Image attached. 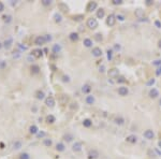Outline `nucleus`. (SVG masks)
I'll return each mask as SVG.
<instances>
[{
    "instance_id": "nucleus-1",
    "label": "nucleus",
    "mask_w": 161,
    "mask_h": 159,
    "mask_svg": "<svg viewBox=\"0 0 161 159\" xmlns=\"http://www.w3.org/2000/svg\"><path fill=\"white\" fill-rule=\"evenodd\" d=\"M98 20L96 18H93V17H90L87 19V27L90 28V29H96V28L98 27Z\"/></svg>"
},
{
    "instance_id": "nucleus-2",
    "label": "nucleus",
    "mask_w": 161,
    "mask_h": 159,
    "mask_svg": "<svg viewBox=\"0 0 161 159\" xmlns=\"http://www.w3.org/2000/svg\"><path fill=\"white\" fill-rule=\"evenodd\" d=\"M107 74H108L109 77H112V78L118 77V75H119V70L117 69V68H111V69L107 71Z\"/></svg>"
},
{
    "instance_id": "nucleus-3",
    "label": "nucleus",
    "mask_w": 161,
    "mask_h": 159,
    "mask_svg": "<svg viewBox=\"0 0 161 159\" xmlns=\"http://www.w3.org/2000/svg\"><path fill=\"white\" fill-rule=\"evenodd\" d=\"M143 135H144V138L147 139V140H152L153 138H155V133H153V131H152L151 129L145 130L144 133H143Z\"/></svg>"
},
{
    "instance_id": "nucleus-4",
    "label": "nucleus",
    "mask_w": 161,
    "mask_h": 159,
    "mask_svg": "<svg viewBox=\"0 0 161 159\" xmlns=\"http://www.w3.org/2000/svg\"><path fill=\"white\" fill-rule=\"evenodd\" d=\"M115 23H116V16L114 15V14H109V15L107 16V18H106V24H107V26L112 27V26L115 25Z\"/></svg>"
},
{
    "instance_id": "nucleus-5",
    "label": "nucleus",
    "mask_w": 161,
    "mask_h": 159,
    "mask_svg": "<svg viewBox=\"0 0 161 159\" xmlns=\"http://www.w3.org/2000/svg\"><path fill=\"white\" fill-rule=\"evenodd\" d=\"M98 157H99V151L97 149H94V148L89 149V151H88V158L89 159H97Z\"/></svg>"
},
{
    "instance_id": "nucleus-6",
    "label": "nucleus",
    "mask_w": 161,
    "mask_h": 159,
    "mask_svg": "<svg viewBox=\"0 0 161 159\" xmlns=\"http://www.w3.org/2000/svg\"><path fill=\"white\" fill-rule=\"evenodd\" d=\"M91 54H92L93 57H97L98 58V57H101L103 53H102V49L100 47H93L92 50H91Z\"/></svg>"
},
{
    "instance_id": "nucleus-7",
    "label": "nucleus",
    "mask_w": 161,
    "mask_h": 159,
    "mask_svg": "<svg viewBox=\"0 0 161 159\" xmlns=\"http://www.w3.org/2000/svg\"><path fill=\"white\" fill-rule=\"evenodd\" d=\"M97 6H98V3L96 2V1H90L88 4H87V11L88 12H92V11H94L97 9Z\"/></svg>"
},
{
    "instance_id": "nucleus-8",
    "label": "nucleus",
    "mask_w": 161,
    "mask_h": 159,
    "mask_svg": "<svg viewBox=\"0 0 161 159\" xmlns=\"http://www.w3.org/2000/svg\"><path fill=\"white\" fill-rule=\"evenodd\" d=\"M118 93H119V96H122V97L127 96L129 93L128 87H126V86H120V87L118 88Z\"/></svg>"
},
{
    "instance_id": "nucleus-9",
    "label": "nucleus",
    "mask_w": 161,
    "mask_h": 159,
    "mask_svg": "<svg viewBox=\"0 0 161 159\" xmlns=\"http://www.w3.org/2000/svg\"><path fill=\"white\" fill-rule=\"evenodd\" d=\"M34 43H35V45H43L44 43H46L44 35H39V37H36L34 40Z\"/></svg>"
},
{
    "instance_id": "nucleus-10",
    "label": "nucleus",
    "mask_w": 161,
    "mask_h": 159,
    "mask_svg": "<svg viewBox=\"0 0 161 159\" xmlns=\"http://www.w3.org/2000/svg\"><path fill=\"white\" fill-rule=\"evenodd\" d=\"M45 104H46V106H48V107H53V106L55 105V99H54L52 96H49V97L45 98Z\"/></svg>"
},
{
    "instance_id": "nucleus-11",
    "label": "nucleus",
    "mask_w": 161,
    "mask_h": 159,
    "mask_svg": "<svg viewBox=\"0 0 161 159\" xmlns=\"http://www.w3.org/2000/svg\"><path fill=\"white\" fill-rule=\"evenodd\" d=\"M126 141L128 143H131V144H135L137 142V136L135 134H130L126 138Z\"/></svg>"
},
{
    "instance_id": "nucleus-12",
    "label": "nucleus",
    "mask_w": 161,
    "mask_h": 159,
    "mask_svg": "<svg viewBox=\"0 0 161 159\" xmlns=\"http://www.w3.org/2000/svg\"><path fill=\"white\" fill-rule=\"evenodd\" d=\"M82 147H83L82 143H80V142H75L74 144H73V146H72V150L75 151V153H78V151L82 150Z\"/></svg>"
},
{
    "instance_id": "nucleus-13",
    "label": "nucleus",
    "mask_w": 161,
    "mask_h": 159,
    "mask_svg": "<svg viewBox=\"0 0 161 159\" xmlns=\"http://www.w3.org/2000/svg\"><path fill=\"white\" fill-rule=\"evenodd\" d=\"M85 101H86V103L88 105H92L94 102H96V99H94V97L92 95H88L85 98Z\"/></svg>"
},
{
    "instance_id": "nucleus-14",
    "label": "nucleus",
    "mask_w": 161,
    "mask_h": 159,
    "mask_svg": "<svg viewBox=\"0 0 161 159\" xmlns=\"http://www.w3.org/2000/svg\"><path fill=\"white\" fill-rule=\"evenodd\" d=\"M148 95H149L150 98L156 99V98L159 96V91H158V89H156V88H151V89L149 90V92H148Z\"/></svg>"
},
{
    "instance_id": "nucleus-15",
    "label": "nucleus",
    "mask_w": 161,
    "mask_h": 159,
    "mask_svg": "<svg viewBox=\"0 0 161 159\" xmlns=\"http://www.w3.org/2000/svg\"><path fill=\"white\" fill-rule=\"evenodd\" d=\"M134 14H135V16L137 17V18H143L144 17V15H145V13H144V10H142V9H136L135 11H134Z\"/></svg>"
},
{
    "instance_id": "nucleus-16",
    "label": "nucleus",
    "mask_w": 161,
    "mask_h": 159,
    "mask_svg": "<svg viewBox=\"0 0 161 159\" xmlns=\"http://www.w3.org/2000/svg\"><path fill=\"white\" fill-rule=\"evenodd\" d=\"M78 38H79V35H78V33H77V32H71V33L69 34V39H70L72 42H75V41H77V40H78Z\"/></svg>"
},
{
    "instance_id": "nucleus-17",
    "label": "nucleus",
    "mask_w": 161,
    "mask_h": 159,
    "mask_svg": "<svg viewBox=\"0 0 161 159\" xmlns=\"http://www.w3.org/2000/svg\"><path fill=\"white\" fill-rule=\"evenodd\" d=\"M114 122L116 125H123L125 124V119H123V117H121V116H117V117H115L114 118Z\"/></svg>"
},
{
    "instance_id": "nucleus-18",
    "label": "nucleus",
    "mask_w": 161,
    "mask_h": 159,
    "mask_svg": "<svg viewBox=\"0 0 161 159\" xmlns=\"http://www.w3.org/2000/svg\"><path fill=\"white\" fill-rule=\"evenodd\" d=\"M32 55L35 57V58H40V57H42V55H43V52H42V49L36 48L32 52Z\"/></svg>"
},
{
    "instance_id": "nucleus-19",
    "label": "nucleus",
    "mask_w": 161,
    "mask_h": 159,
    "mask_svg": "<svg viewBox=\"0 0 161 159\" xmlns=\"http://www.w3.org/2000/svg\"><path fill=\"white\" fill-rule=\"evenodd\" d=\"M30 70H31V73L32 74H38L39 72H40V67L38 66V64H32Z\"/></svg>"
},
{
    "instance_id": "nucleus-20",
    "label": "nucleus",
    "mask_w": 161,
    "mask_h": 159,
    "mask_svg": "<svg viewBox=\"0 0 161 159\" xmlns=\"http://www.w3.org/2000/svg\"><path fill=\"white\" fill-rule=\"evenodd\" d=\"M12 43H13V39H12L11 37H9L8 39H6V40L4 41L3 45H4V47H5V48H10V47H11V45H12Z\"/></svg>"
},
{
    "instance_id": "nucleus-21",
    "label": "nucleus",
    "mask_w": 161,
    "mask_h": 159,
    "mask_svg": "<svg viewBox=\"0 0 161 159\" xmlns=\"http://www.w3.org/2000/svg\"><path fill=\"white\" fill-rule=\"evenodd\" d=\"M52 49H53V53L58 54V53L61 52V45H60V44H54Z\"/></svg>"
},
{
    "instance_id": "nucleus-22",
    "label": "nucleus",
    "mask_w": 161,
    "mask_h": 159,
    "mask_svg": "<svg viewBox=\"0 0 161 159\" xmlns=\"http://www.w3.org/2000/svg\"><path fill=\"white\" fill-rule=\"evenodd\" d=\"M82 91H83L84 93H89V92L91 91V87H90V85H88V84H85V85H83V87H82Z\"/></svg>"
},
{
    "instance_id": "nucleus-23",
    "label": "nucleus",
    "mask_w": 161,
    "mask_h": 159,
    "mask_svg": "<svg viewBox=\"0 0 161 159\" xmlns=\"http://www.w3.org/2000/svg\"><path fill=\"white\" fill-rule=\"evenodd\" d=\"M83 44H84L85 47H91L92 46V41L90 39H88V38H86L83 41Z\"/></svg>"
},
{
    "instance_id": "nucleus-24",
    "label": "nucleus",
    "mask_w": 161,
    "mask_h": 159,
    "mask_svg": "<svg viewBox=\"0 0 161 159\" xmlns=\"http://www.w3.org/2000/svg\"><path fill=\"white\" fill-rule=\"evenodd\" d=\"M56 121V118L54 115H47L46 116V122L47 124H54V122Z\"/></svg>"
},
{
    "instance_id": "nucleus-25",
    "label": "nucleus",
    "mask_w": 161,
    "mask_h": 159,
    "mask_svg": "<svg viewBox=\"0 0 161 159\" xmlns=\"http://www.w3.org/2000/svg\"><path fill=\"white\" fill-rule=\"evenodd\" d=\"M64 149H65V146H64L63 143L59 142V143L56 144V150H58V151H63Z\"/></svg>"
},
{
    "instance_id": "nucleus-26",
    "label": "nucleus",
    "mask_w": 161,
    "mask_h": 159,
    "mask_svg": "<svg viewBox=\"0 0 161 159\" xmlns=\"http://www.w3.org/2000/svg\"><path fill=\"white\" fill-rule=\"evenodd\" d=\"M91 125H92V121H91V119H89V118H86V119H84V120H83V126H84V127H86V128H89V127H91Z\"/></svg>"
},
{
    "instance_id": "nucleus-27",
    "label": "nucleus",
    "mask_w": 161,
    "mask_h": 159,
    "mask_svg": "<svg viewBox=\"0 0 161 159\" xmlns=\"http://www.w3.org/2000/svg\"><path fill=\"white\" fill-rule=\"evenodd\" d=\"M44 98H45V93H44V91H42V90L36 91V99H38V100H43Z\"/></svg>"
},
{
    "instance_id": "nucleus-28",
    "label": "nucleus",
    "mask_w": 161,
    "mask_h": 159,
    "mask_svg": "<svg viewBox=\"0 0 161 159\" xmlns=\"http://www.w3.org/2000/svg\"><path fill=\"white\" fill-rule=\"evenodd\" d=\"M104 15H105V11H104V9H102V8L99 9L98 12H97V17H98V18H103Z\"/></svg>"
},
{
    "instance_id": "nucleus-29",
    "label": "nucleus",
    "mask_w": 161,
    "mask_h": 159,
    "mask_svg": "<svg viewBox=\"0 0 161 159\" xmlns=\"http://www.w3.org/2000/svg\"><path fill=\"white\" fill-rule=\"evenodd\" d=\"M29 131H30V133H32V134H36L39 132V129L35 125H32V126H30V128H29Z\"/></svg>"
},
{
    "instance_id": "nucleus-30",
    "label": "nucleus",
    "mask_w": 161,
    "mask_h": 159,
    "mask_svg": "<svg viewBox=\"0 0 161 159\" xmlns=\"http://www.w3.org/2000/svg\"><path fill=\"white\" fill-rule=\"evenodd\" d=\"M21 145H23V144H21V142H20V141H15V142L13 143L12 147H13L14 149H19V148L21 147Z\"/></svg>"
},
{
    "instance_id": "nucleus-31",
    "label": "nucleus",
    "mask_w": 161,
    "mask_h": 159,
    "mask_svg": "<svg viewBox=\"0 0 161 159\" xmlns=\"http://www.w3.org/2000/svg\"><path fill=\"white\" fill-rule=\"evenodd\" d=\"M43 144H44L46 147H49V146H52L53 141L50 140V139H44V141H43Z\"/></svg>"
},
{
    "instance_id": "nucleus-32",
    "label": "nucleus",
    "mask_w": 161,
    "mask_h": 159,
    "mask_svg": "<svg viewBox=\"0 0 161 159\" xmlns=\"http://www.w3.org/2000/svg\"><path fill=\"white\" fill-rule=\"evenodd\" d=\"M63 140H64V141H67V142H71V141L73 140V135L70 134V133L64 134V135H63Z\"/></svg>"
},
{
    "instance_id": "nucleus-33",
    "label": "nucleus",
    "mask_w": 161,
    "mask_h": 159,
    "mask_svg": "<svg viewBox=\"0 0 161 159\" xmlns=\"http://www.w3.org/2000/svg\"><path fill=\"white\" fill-rule=\"evenodd\" d=\"M54 18H55V21H57V23H60L61 19H62V17H61V15H60L59 13H55Z\"/></svg>"
},
{
    "instance_id": "nucleus-34",
    "label": "nucleus",
    "mask_w": 161,
    "mask_h": 159,
    "mask_svg": "<svg viewBox=\"0 0 161 159\" xmlns=\"http://www.w3.org/2000/svg\"><path fill=\"white\" fill-rule=\"evenodd\" d=\"M107 59L111 61L113 59V49H107Z\"/></svg>"
},
{
    "instance_id": "nucleus-35",
    "label": "nucleus",
    "mask_w": 161,
    "mask_h": 159,
    "mask_svg": "<svg viewBox=\"0 0 161 159\" xmlns=\"http://www.w3.org/2000/svg\"><path fill=\"white\" fill-rule=\"evenodd\" d=\"M3 20L5 21L6 24H9V23H11V21H12V16L11 15H4L3 16Z\"/></svg>"
},
{
    "instance_id": "nucleus-36",
    "label": "nucleus",
    "mask_w": 161,
    "mask_h": 159,
    "mask_svg": "<svg viewBox=\"0 0 161 159\" xmlns=\"http://www.w3.org/2000/svg\"><path fill=\"white\" fill-rule=\"evenodd\" d=\"M19 159H30V156L28 153H21L19 155Z\"/></svg>"
},
{
    "instance_id": "nucleus-37",
    "label": "nucleus",
    "mask_w": 161,
    "mask_h": 159,
    "mask_svg": "<svg viewBox=\"0 0 161 159\" xmlns=\"http://www.w3.org/2000/svg\"><path fill=\"white\" fill-rule=\"evenodd\" d=\"M94 39H96L98 42H101L102 40H103V38H102V34H101V33H96V34H94Z\"/></svg>"
},
{
    "instance_id": "nucleus-38",
    "label": "nucleus",
    "mask_w": 161,
    "mask_h": 159,
    "mask_svg": "<svg viewBox=\"0 0 161 159\" xmlns=\"http://www.w3.org/2000/svg\"><path fill=\"white\" fill-rule=\"evenodd\" d=\"M60 97H61V100H60V102H61L62 104H64V103H67V101H68V97H67V96H65V95H61Z\"/></svg>"
},
{
    "instance_id": "nucleus-39",
    "label": "nucleus",
    "mask_w": 161,
    "mask_h": 159,
    "mask_svg": "<svg viewBox=\"0 0 161 159\" xmlns=\"http://www.w3.org/2000/svg\"><path fill=\"white\" fill-rule=\"evenodd\" d=\"M41 2H42V4L44 6H48V5L52 4V1H50V0H42Z\"/></svg>"
},
{
    "instance_id": "nucleus-40",
    "label": "nucleus",
    "mask_w": 161,
    "mask_h": 159,
    "mask_svg": "<svg viewBox=\"0 0 161 159\" xmlns=\"http://www.w3.org/2000/svg\"><path fill=\"white\" fill-rule=\"evenodd\" d=\"M125 15H122V14H117L116 15V19H118V20H120V21H123L125 20Z\"/></svg>"
},
{
    "instance_id": "nucleus-41",
    "label": "nucleus",
    "mask_w": 161,
    "mask_h": 159,
    "mask_svg": "<svg viewBox=\"0 0 161 159\" xmlns=\"http://www.w3.org/2000/svg\"><path fill=\"white\" fill-rule=\"evenodd\" d=\"M155 82H156V80H155V78H150L149 81H148L147 83H146V85H147V86H152L153 84H155Z\"/></svg>"
},
{
    "instance_id": "nucleus-42",
    "label": "nucleus",
    "mask_w": 161,
    "mask_h": 159,
    "mask_svg": "<svg viewBox=\"0 0 161 159\" xmlns=\"http://www.w3.org/2000/svg\"><path fill=\"white\" fill-rule=\"evenodd\" d=\"M112 3L115 5H119L122 3V0H112Z\"/></svg>"
},
{
    "instance_id": "nucleus-43",
    "label": "nucleus",
    "mask_w": 161,
    "mask_h": 159,
    "mask_svg": "<svg viewBox=\"0 0 161 159\" xmlns=\"http://www.w3.org/2000/svg\"><path fill=\"white\" fill-rule=\"evenodd\" d=\"M45 132L44 131H41V132H38V133H36V136H38V138L40 139V138H44V136H45Z\"/></svg>"
},
{
    "instance_id": "nucleus-44",
    "label": "nucleus",
    "mask_w": 161,
    "mask_h": 159,
    "mask_svg": "<svg viewBox=\"0 0 161 159\" xmlns=\"http://www.w3.org/2000/svg\"><path fill=\"white\" fill-rule=\"evenodd\" d=\"M117 82H118V83H125L126 82V78L123 77V76H120L118 80H117Z\"/></svg>"
},
{
    "instance_id": "nucleus-45",
    "label": "nucleus",
    "mask_w": 161,
    "mask_h": 159,
    "mask_svg": "<svg viewBox=\"0 0 161 159\" xmlns=\"http://www.w3.org/2000/svg\"><path fill=\"white\" fill-rule=\"evenodd\" d=\"M44 38H45V41H46V42L52 41V37H50V34H46V35H44Z\"/></svg>"
},
{
    "instance_id": "nucleus-46",
    "label": "nucleus",
    "mask_w": 161,
    "mask_h": 159,
    "mask_svg": "<svg viewBox=\"0 0 161 159\" xmlns=\"http://www.w3.org/2000/svg\"><path fill=\"white\" fill-rule=\"evenodd\" d=\"M155 26L157 27V28H161V21L160 20H155Z\"/></svg>"
},
{
    "instance_id": "nucleus-47",
    "label": "nucleus",
    "mask_w": 161,
    "mask_h": 159,
    "mask_svg": "<svg viewBox=\"0 0 161 159\" xmlns=\"http://www.w3.org/2000/svg\"><path fill=\"white\" fill-rule=\"evenodd\" d=\"M62 81H63V82H70V78H69V76H67V75H63V76H62Z\"/></svg>"
},
{
    "instance_id": "nucleus-48",
    "label": "nucleus",
    "mask_w": 161,
    "mask_h": 159,
    "mask_svg": "<svg viewBox=\"0 0 161 159\" xmlns=\"http://www.w3.org/2000/svg\"><path fill=\"white\" fill-rule=\"evenodd\" d=\"M3 10H4V4L0 1V12H2Z\"/></svg>"
},
{
    "instance_id": "nucleus-49",
    "label": "nucleus",
    "mask_w": 161,
    "mask_h": 159,
    "mask_svg": "<svg viewBox=\"0 0 161 159\" xmlns=\"http://www.w3.org/2000/svg\"><path fill=\"white\" fill-rule=\"evenodd\" d=\"M99 71L101 72V73H103V72L105 71V67H104V66H101V67L99 68Z\"/></svg>"
},
{
    "instance_id": "nucleus-50",
    "label": "nucleus",
    "mask_w": 161,
    "mask_h": 159,
    "mask_svg": "<svg viewBox=\"0 0 161 159\" xmlns=\"http://www.w3.org/2000/svg\"><path fill=\"white\" fill-rule=\"evenodd\" d=\"M156 74H157V75H158V76H159V75H160V74H161V66H160V67H159V68H158V70H157V71H156Z\"/></svg>"
},
{
    "instance_id": "nucleus-51",
    "label": "nucleus",
    "mask_w": 161,
    "mask_h": 159,
    "mask_svg": "<svg viewBox=\"0 0 161 159\" xmlns=\"http://www.w3.org/2000/svg\"><path fill=\"white\" fill-rule=\"evenodd\" d=\"M146 4L150 5V4H152V1H151V0H146Z\"/></svg>"
},
{
    "instance_id": "nucleus-52",
    "label": "nucleus",
    "mask_w": 161,
    "mask_h": 159,
    "mask_svg": "<svg viewBox=\"0 0 161 159\" xmlns=\"http://www.w3.org/2000/svg\"><path fill=\"white\" fill-rule=\"evenodd\" d=\"M115 49L119 50V49H120V45H117V44H116V45H115Z\"/></svg>"
},
{
    "instance_id": "nucleus-53",
    "label": "nucleus",
    "mask_w": 161,
    "mask_h": 159,
    "mask_svg": "<svg viewBox=\"0 0 161 159\" xmlns=\"http://www.w3.org/2000/svg\"><path fill=\"white\" fill-rule=\"evenodd\" d=\"M158 146H159V148H161V140L158 142Z\"/></svg>"
},
{
    "instance_id": "nucleus-54",
    "label": "nucleus",
    "mask_w": 161,
    "mask_h": 159,
    "mask_svg": "<svg viewBox=\"0 0 161 159\" xmlns=\"http://www.w3.org/2000/svg\"><path fill=\"white\" fill-rule=\"evenodd\" d=\"M159 47H160V48H161V40H160V41H159Z\"/></svg>"
},
{
    "instance_id": "nucleus-55",
    "label": "nucleus",
    "mask_w": 161,
    "mask_h": 159,
    "mask_svg": "<svg viewBox=\"0 0 161 159\" xmlns=\"http://www.w3.org/2000/svg\"><path fill=\"white\" fill-rule=\"evenodd\" d=\"M1 47H2V43L0 42V49H1Z\"/></svg>"
},
{
    "instance_id": "nucleus-56",
    "label": "nucleus",
    "mask_w": 161,
    "mask_h": 159,
    "mask_svg": "<svg viewBox=\"0 0 161 159\" xmlns=\"http://www.w3.org/2000/svg\"><path fill=\"white\" fill-rule=\"evenodd\" d=\"M159 104H160V106H161V99H160V101H159Z\"/></svg>"
}]
</instances>
